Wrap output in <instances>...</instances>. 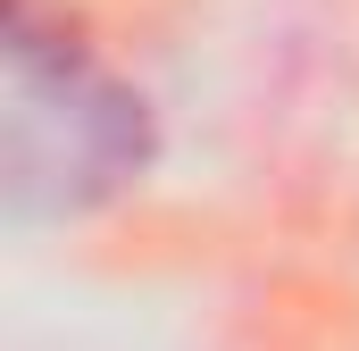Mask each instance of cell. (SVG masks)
Returning <instances> with one entry per match:
<instances>
[{
  "label": "cell",
  "mask_w": 359,
  "mask_h": 351,
  "mask_svg": "<svg viewBox=\"0 0 359 351\" xmlns=\"http://www.w3.org/2000/svg\"><path fill=\"white\" fill-rule=\"evenodd\" d=\"M151 159V117L76 42H42L34 0L8 25V176L34 209H92Z\"/></svg>",
  "instance_id": "cell-1"
}]
</instances>
